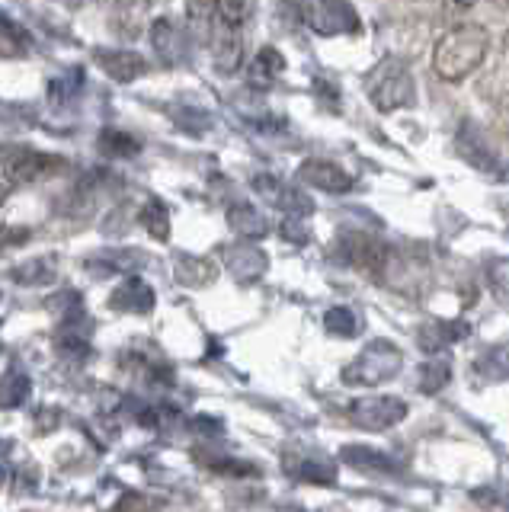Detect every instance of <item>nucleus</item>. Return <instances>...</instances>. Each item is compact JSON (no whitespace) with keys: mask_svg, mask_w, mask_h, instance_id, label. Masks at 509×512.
I'll return each instance as SVG.
<instances>
[{"mask_svg":"<svg viewBox=\"0 0 509 512\" xmlns=\"http://www.w3.org/2000/svg\"><path fill=\"white\" fill-rule=\"evenodd\" d=\"M487 52L490 32L481 23H455L433 48V71L445 84H455L481 68Z\"/></svg>","mask_w":509,"mask_h":512,"instance_id":"obj_1","label":"nucleus"},{"mask_svg":"<svg viewBox=\"0 0 509 512\" xmlns=\"http://www.w3.org/2000/svg\"><path fill=\"white\" fill-rule=\"evenodd\" d=\"M365 93H369L372 106L381 112L413 106V100H417V87H413V74L407 68V61L391 55L381 64H375L369 77H365Z\"/></svg>","mask_w":509,"mask_h":512,"instance_id":"obj_2","label":"nucleus"},{"mask_svg":"<svg viewBox=\"0 0 509 512\" xmlns=\"http://www.w3.org/2000/svg\"><path fill=\"white\" fill-rule=\"evenodd\" d=\"M404 368V352L391 340H372L359 356L343 368L346 384H359V388H375L381 381H391Z\"/></svg>","mask_w":509,"mask_h":512,"instance_id":"obj_3","label":"nucleus"},{"mask_svg":"<svg viewBox=\"0 0 509 512\" xmlns=\"http://www.w3.org/2000/svg\"><path fill=\"white\" fill-rule=\"evenodd\" d=\"M65 167L68 164L58 154H42L36 148H17V144H7V151H4V196H10L17 183L45 180V176H52Z\"/></svg>","mask_w":509,"mask_h":512,"instance_id":"obj_4","label":"nucleus"},{"mask_svg":"<svg viewBox=\"0 0 509 512\" xmlns=\"http://www.w3.org/2000/svg\"><path fill=\"white\" fill-rule=\"evenodd\" d=\"M337 256L343 263L356 266L365 276H375L381 279L388 272V263H391V253L388 247L381 244L378 237L365 234V231H343L340 240H337Z\"/></svg>","mask_w":509,"mask_h":512,"instance_id":"obj_5","label":"nucleus"},{"mask_svg":"<svg viewBox=\"0 0 509 512\" xmlns=\"http://www.w3.org/2000/svg\"><path fill=\"white\" fill-rule=\"evenodd\" d=\"M407 400L394 397V394H369V397H359L349 404V420H353L359 429H391L401 420H407Z\"/></svg>","mask_w":509,"mask_h":512,"instance_id":"obj_6","label":"nucleus"},{"mask_svg":"<svg viewBox=\"0 0 509 512\" xmlns=\"http://www.w3.org/2000/svg\"><path fill=\"white\" fill-rule=\"evenodd\" d=\"M253 192L269 202L276 208V212H282L285 218H305L314 212V202L311 196H305V189H298V186H285L279 176L273 173H257L253 176Z\"/></svg>","mask_w":509,"mask_h":512,"instance_id":"obj_7","label":"nucleus"},{"mask_svg":"<svg viewBox=\"0 0 509 512\" xmlns=\"http://www.w3.org/2000/svg\"><path fill=\"white\" fill-rule=\"evenodd\" d=\"M298 16L321 36H340V32H359V13L346 4H301Z\"/></svg>","mask_w":509,"mask_h":512,"instance_id":"obj_8","label":"nucleus"},{"mask_svg":"<svg viewBox=\"0 0 509 512\" xmlns=\"http://www.w3.org/2000/svg\"><path fill=\"white\" fill-rule=\"evenodd\" d=\"M209 52H212V64L221 74H234L237 68H241V61H244V32H241V26L225 23L215 13V26H212V36H209Z\"/></svg>","mask_w":509,"mask_h":512,"instance_id":"obj_9","label":"nucleus"},{"mask_svg":"<svg viewBox=\"0 0 509 512\" xmlns=\"http://www.w3.org/2000/svg\"><path fill=\"white\" fill-rule=\"evenodd\" d=\"M221 256H225V269L241 285L260 282L269 269V256L260 247H253L250 240H237V244L221 247Z\"/></svg>","mask_w":509,"mask_h":512,"instance_id":"obj_10","label":"nucleus"},{"mask_svg":"<svg viewBox=\"0 0 509 512\" xmlns=\"http://www.w3.org/2000/svg\"><path fill=\"white\" fill-rule=\"evenodd\" d=\"M455 144H458V154L465 157L471 167L484 170L487 176H503V164H500L497 151L490 148L487 138H484V132H481V128H477L474 122H461Z\"/></svg>","mask_w":509,"mask_h":512,"instance_id":"obj_11","label":"nucleus"},{"mask_svg":"<svg viewBox=\"0 0 509 512\" xmlns=\"http://www.w3.org/2000/svg\"><path fill=\"white\" fill-rule=\"evenodd\" d=\"M148 36H151V48L164 64H183L186 61L189 36H186V26H180L177 20H170V16H157V20H151Z\"/></svg>","mask_w":509,"mask_h":512,"instance_id":"obj_12","label":"nucleus"},{"mask_svg":"<svg viewBox=\"0 0 509 512\" xmlns=\"http://www.w3.org/2000/svg\"><path fill=\"white\" fill-rule=\"evenodd\" d=\"M93 61L100 64L106 77H113L116 84H132V80L148 74V58L132 52V48H97Z\"/></svg>","mask_w":509,"mask_h":512,"instance_id":"obj_13","label":"nucleus"},{"mask_svg":"<svg viewBox=\"0 0 509 512\" xmlns=\"http://www.w3.org/2000/svg\"><path fill=\"white\" fill-rule=\"evenodd\" d=\"M298 180L305 186L324 189V192H349L353 189V176H349L340 164L324 157H308L305 164L298 167Z\"/></svg>","mask_w":509,"mask_h":512,"instance_id":"obj_14","label":"nucleus"},{"mask_svg":"<svg viewBox=\"0 0 509 512\" xmlns=\"http://www.w3.org/2000/svg\"><path fill=\"white\" fill-rule=\"evenodd\" d=\"M154 288L141 279V276H125L113 295H109V308L113 311H125V314H151L154 311Z\"/></svg>","mask_w":509,"mask_h":512,"instance_id":"obj_15","label":"nucleus"},{"mask_svg":"<svg viewBox=\"0 0 509 512\" xmlns=\"http://www.w3.org/2000/svg\"><path fill=\"white\" fill-rule=\"evenodd\" d=\"M468 333H471L468 320H433V324L420 327V346L429 356H442L452 343L468 340Z\"/></svg>","mask_w":509,"mask_h":512,"instance_id":"obj_16","label":"nucleus"},{"mask_svg":"<svg viewBox=\"0 0 509 512\" xmlns=\"http://www.w3.org/2000/svg\"><path fill=\"white\" fill-rule=\"evenodd\" d=\"M173 279L186 288H205L218 279V263L209 256H193V253H180L173 260Z\"/></svg>","mask_w":509,"mask_h":512,"instance_id":"obj_17","label":"nucleus"},{"mask_svg":"<svg viewBox=\"0 0 509 512\" xmlns=\"http://www.w3.org/2000/svg\"><path fill=\"white\" fill-rule=\"evenodd\" d=\"M282 71H285V55L279 52V48H273V45H263L260 52L253 55V61H250L247 80H250V87L269 90L279 80Z\"/></svg>","mask_w":509,"mask_h":512,"instance_id":"obj_18","label":"nucleus"},{"mask_svg":"<svg viewBox=\"0 0 509 512\" xmlns=\"http://www.w3.org/2000/svg\"><path fill=\"white\" fill-rule=\"evenodd\" d=\"M225 215H228V224L231 228L241 234L244 240H260V237H266L269 234V221H266V215L260 212L257 205H250V202H231L228 208H225Z\"/></svg>","mask_w":509,"mask_h":512,"instance_id":"obj_19","label":"nucleus"},{"mask_svg":"<svg viewBox=\"0 0 509 512\" xmlns=\"http://www.w3.org/2000/svg\"><path fill=\"white\" fill-rule=\"evenodd\" d=\"M45 308H49V314L55 317L58 330H68L84 320V295L74 292V288H65V292L45 298Z\"/></svg>","mask_w":509,"mask_h":512,"instance_id":"obj_20","label":"nucleus"},{"mask_svg":"<svg viewBox=\"0 0 509 512\" xmlns=\"http://www.w3.org/2000/svg\"><path fill=\"white\" fill-rule=\"evenodd\" d=\"M10 279H17L20 285H49L58 279V256H33L10 269Z\"/></svg>","mask_w":509,"mask_h":512,"instance_id":"obj_21","label":"nucleus"},{"mask_svg":"<svg viewBox=\"0 0 509 512\" xmlns=\"http://www.w3.org/2000/svg\"><path fill=\"white\" fill-rule=\"evenodd\" d=\"M285 471L298 480H308V484H333L337 480V464L324 461V458H289L285 461Z\"/></svg>","mask_w":509,"mask_h":512,"instance_id":"obj_22","label":"nucleus"},{"mask_svg":"<svg viewBox=\"0 0 509 512\" xmlns=\"http://www.w3.org/2000/svg\"><path fill=\"white\" fill-rule=\"evenodd\" d=\"M340 458L356 464V468H362V471H378V474H391V471L401 468L391 455L378 452V448H369V445H346L340 452Z\"/></svg>","mask_w":509,"mask_h":512,"instance_id":"obj_23","label":"nucleus"},{"mask_svg":"<svg viewBox=\"0 0 509 512\" xmlns=\"http://www.w3.org/2000/svg\"><path fill=\"white\" fill-rule=\"evenodd\" d=\"M97 151L103 157H135L141 154V138L122 128H103L97 135Z\"/></svg>","mask_w":509,"mask_h":512,"instance_id":"obj_24","label":"nucleus"},{"mask_svg":"<svg viewBox=\"0 0 509 512\" xmlns=\"http://www.w3.org/2000/svg\"><path fill=\"white\" fill-rule=\"evenodd\" d=\"M138 221H141V228L157 240V244H167L170 240V208L164 205V199H148L145 205H141Z\"/></svg>","mask_w":509,"mask_h":512,"instance_id":"obj_25","label":"nucleus"},{"mask_svg":"<svg viewBox=\"0 0 509 512\" xmlns=\"http://www.w3.org/2000/svg\"><path fill=\"white\" fill-rule=\"evenodd\" d=\"M449 381H452V362L445 352L442 356H429L420 365V391L423 394H439Z\"/></svg>","mask_w":509,"mask_h":512,"instance_id":"obj_26","label":"nucleus"},{"mask_svg":"<svg viewBox=\"0 0 509 512\" xmlns=\"http://www.w3.org/2000/svg\"><path fill=\"white\" fill-rule=\"evenodd\" d=\"M55 349H58V356L61 359H68V362H87L90 359V336L81 333V327H68V330H58L55 336Z\"/></svg>","mask_w":509,"mask_h":512,"instance_id":"obj_27","label":"nucleus"},{"mask_svg":"<svg viewBox=\"0 0 509 512\" xmlns=\"http://www.w3.org/2000/svg\"><path fill=\"white\" fill-rule=\"evenodd\" d=\"M135 266H141V253L138 250H109V253H93L87 260V269L90 272H100V276H106V272H132Z\"/></svg>","mask_w":509,"mask_h":512,"instance_id":"obj_28","label":"nucleus"},{"mask_svg":"<svg viewBox=\"0 0 509 512\" xmlns=\"http://www.w3.org/2000/svg\"><path fill=\"white\" fill-rule=\"evenodd\" d=\"M324 327H327V333L340 336V340H349V336H356L362 330V317H359V311L349 308V304H333V308L324 314Z\"/></svg>","mask_w":509,"mask_h":512,"instance_id":"obj_29","label":"nucleus"},{"mask_svg":"<svg viewBox=\"0 0 509 512\" xmlns=\"http://www.w3.org/2000/svg\"><path fill=\"white\" fill-rule=\"evenodd\" d=\"M29 394H33V381H29V375L23 372H7L4 375V388H0V404H4L7 410H17L23 407Z\"/></svg>","mask_w":509,"mask_h":512,"instance_id":"obj_30","label":"nucleus"},{"mask_svg":"<svg viewBox=\"0 0 509 512\" xmlns=\"http://www.w3.org/2000/svg\"><path fill=\"white\" fill-rule=\"evenodd\" d=\"M81 87H84V68H71V71L49 80V100L58 103V106H65V103L74 100V93Z\"/></svg>","mask_w":509,"mask_h":512,"instance_id":"obj_31","label":"nucleus"},{"mask_svg":"<svg viewBox=\"0 0 509 512\" xmlns=\"http://www.w3.org/2000/svg\"><path fill=\"white\" fill-rule=\"evenodd\" d=\"M0 48H4V55H7V58H13V55H26V32L17 29V23H13L7 13L0 16Z\"/></svg>","mask_w":509,"mask_h":512,"instance_id":"obj_32","label":"nucleus"},{"mask_svg":"<svg viewBox=\"0 0 509 512\" xmlns=\"http://www.w3.org/2000/svg\"><path fill=\"white\" fill-rule=\"evenodd\" d=\"M487 282L493 295L500 301H509V260H493L487 266Z\"/></svg>","mask_w":509,"mask_h":512,"instance_id":"obj_33","label":"nucleus"},{"mask_svg":"<svg viewBox=\"0 0 509 512\" xmlns=\"http://www.w3.org/2000/svg\"><path fill=\"white\" fill-rule=\"evenodd\" d=\"M279 231L285 240H292V244H308L311 240V231L305 228V218H285Z\"/></svg>","mask_w":509,"mask_h":512,"instance_id":"obj_34","label":"nucleus"},{"mask_svg":"<svg viewBox=\"0 0 509 512\" xmlns=\"http://www.w3.org/2000/svg\"><path fill=\"white\" fill-rule=\"evenodd\" d=\"M109 512H148V500L141 493L129 490V493H122L119 496V503L109 509Z\"/></svg>","mask_w":509,"mask_h":512,"instance_id":"obj_35","label":"nucleus"},{"mask_svg":"<svg viewBox=\"0 0 509 512\" xmlns=\"http://www.w3.org/2000/svg\"><path fill=\"white\" fill-rule=\"evenodd\" d=\"M61 423V410L58 407H39L36 410V429L45 432V429H55Z\"/></svg>","mask_w":509,"mask_h":512,"instance_id":"obj_36","label":"nucleus"},{"mask_svg":"<svg viewBox=\"0 0 509 512\" xmlns=\"http://www.w3.org/2000/svg\"><path fill=\"white\" fill-rule=\"evenodd\" d=\"M493 119H497V125L503 128V132H509V90L497 100V106H493Z\"/></svg>","mask_w":509,"mask_h":512,"instance_id":"obj_37","label":"nucleus"}]
</instances>
